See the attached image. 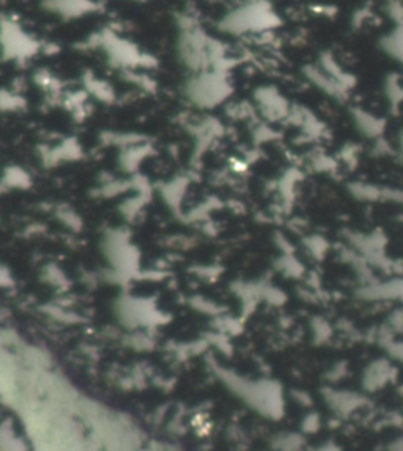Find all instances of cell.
Listing matches in <instances>:
<instances>
[{
	"label": "cell",
	"mask_w": 403,
	"mask_h": 451,
	"mask_svg": "<svg viewBox=\"0 0 403 451\" xmlns=\"http://www.w3.org/2000/svg\"><path fill=\"white\" fill-rule=\"evenodd\" d=\"M100 46H103L112 60L120 65H137L142 63L145 56L133 43L117 36L112 32H104L100 36Z\"/></svg>",
	"instance_id": "cell-6"
},
{
	"label": "cell",
	"mask_w": 403,
	"mask_h": 451,
	"mask_svg": "<svg viewBox=\"0 0 403 451\" xmlns=\"http://www.w3.org/2000/svg\"><path fill=\"white\" fill-rule=\"evenodd\" d=\"M386 94H388L389 101L394 104H400L403 101V85L400 79L394 76L386 80Z\"/></svg>",
	"instance_id": "cell-12"
},
{
	"label": "cell",
	"mask_w": 403,
	"mask_h": 451,
	"mask_svg": "<svg viewBox=\"0 0 403 451\" xmlns=\"http://www.w3.org/2000/svg\"><path fill=\"white\" fill-rule=\"evenodd\" d=\"M352 120L361 136L373 139V141H378L383 136L386 122L381 117L372 114V112L356 107V109L352 111Z\"/></svg>",
	"instance_id": "cell-9"
},
{
	"label": "cell",
	"mask_w": 403,
	"mask_h": 451,
	"mask_svg": "<svg viewBox=\"0 0 403 451\" xmlns=\"http://www.w3.org/2000/svg\"><path fill=\"white\" fill-rule=\"evenodd\" d=\"M378 46L388 57L403 62V24H395L394 29L381 36Z\"/></svg>",
	"instance_id": "cell-11"
},
{
	"label": "cell",
	"mask_w": 403,
	"mask_h": 451,
	"mask_svg": "<svg viewBox=\"0 0 403 451\" xmlns=\"http://www.w3.org/2000/svg\"><path fill=\"white\" fill-rule=\"evenodd\" d=\"M392 371L394 369H392L389 362H386V360H375L364 371L362 384L367 390H378L389 382Z\"/></svg>",
	"instance_id": "cell-10"
},
{
	"label": "cell",
	"mask_w": 403,
	"mask_h": 451,
	"mask_svg": "<svg viewBox=\"0 0 403 451\" xmlns=\"http://www.w3.org/2000/svg\"><path fill=\"white\" fill-rule=\"evenodd\" d=\"M41 7L62 19H79L98 10L93 0H43Z\"/></svg>",
	"instance_id": "cell-8"
},
{
	"label": "cell",
	"mask_w": 403,
	"mask_h": 451,
	"mask_svg": "<svg viewBox=\"0 0 403 451\" xmlns=\"http://www.w3.org/2000/svg\"><path fill=\"white\" fill-rule=\"evenodd\" d=\"M224 380L247 404L268 417H277L282 412L281 388L270 380H246L238 375H224Z\"/></svg>",
	"instance_id": "cell-4"
},
{
	"label": "cell",
	"mask_w": 403,
	"mask_h": 451,
	"mask_svg": "<svg viewBox=\"0 0 403 451\" xmlns=\"http://www.w3.org/2000/svg\"><path fill=\"white\" fill-rule=\"evenodd\" d=\"M384 8L386 14H388L395 24H403V3L400 0H388Z\"/></svg>",
	"instance_id": "cell-13"
},
{
	"label": "cell",
	"mask_w": 403,
	"mask_h": 451,
	"mask_svg": "<svg viewBox=\"0 0 403 451\" xmlns=\"http://www.w3.org/2000/svg\"><path fill=\"white\" fill-rule=\"evenodd\" d=\"M0 47L5 56L27 58L38 51V41L32 38L13 19L0 18Z\"/></svg>",
	"instance_id": "cell-5"
},
{
	"label": "cell",
	"mask_w": 403,
	"mask_h": 451,
	"mask_svg": "<svg viewBox=\"0 0 403 451\" xmlns=\"http://www.w3.org/2000/svg\"><path fill=\"white\" fill-rule=\"evenodd\" d=\"M255 106L268 120H281L288 117L290 106L274 87H260L255 92Z\"/></svg>",
	"instance_id": "cell-7"
},
{
	"label": "cell",
	"mask_w": 403,
	"mask_h": 451,
	"mask_svg": "<svg viewBox=\"0 0 403 451\" xmlns=\"http://www.w3.org/2000/svg\"><path fill=\"white\" fill-rule=\"evenodd\" d=\"M391 150L395 153L397 158H399L400 161H403V126L400 128V131L397 133L395 141L391 146Z\"/></svg>",
	"instance_id": "cell-14"
},
{
	"label": "cell",
	"mask_w": 403,
	"mask_h": 451,
	"mask_svg": "<svg viewBox=\"0 0 403 451\" xmlns=\"http://www.w3.org/2000/svg\"><path fill=\"white\" fill-rule=\"evenodd\" d=\"M391 352L394 357L403 360V344H394L391 349Z\"/></svg>",
	"instance_id": "cell-15"
},
{
	"label": "cell",
	"mask_w": 403,
	"mask_h": 451,
	"mask_svg": "<svg viewBox=\"0 0 403 451\" xmlns=\"http://www.w3.org/2000/svg\"><path fill=\"white\" fill-rule=\"evenodd\" d=\"M233 94L227 69H207L192 73L183 84V96L198 111H211L222 106Z\"/></svg>",
	"instance_id": "cell-2"
},
{
	"label": "cell",
	"mask_w": 403,
	"mask_h": 451,
	"mask_svg": "<svg viewBox=\"0 0 403 451\" xmlns=\"http://www.w3.org/2000/svg\"><path fill=\"white\" fill-rule=\"evenodd\" d=\"M218 25L225 34L238 36L271 30L279 25V18L265 0H249L224 14Z\"/></svg>",
	"instance_id": "cell-3"
},
{
	"label": "cell",
	"mask_w": 403,
	"mask_h": 451,
	"mask_svg": "<svg viewBox=\"0 0 403 451\" xmlns=\"http://www.w3.org/2000/svg\"><path fill=\"white\" fill-rule=\"evenodd\" d=\"M176 57L189 74L207 69H227V47L221 40L202 29L194 16L180 14L176 18Z\"/></svg>",
	"instance_id": "cell-1"
}]
</instances>
